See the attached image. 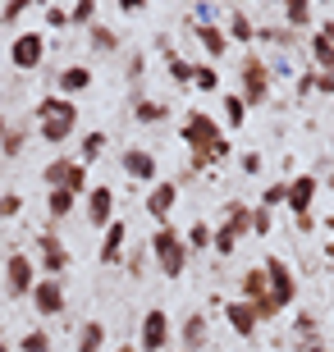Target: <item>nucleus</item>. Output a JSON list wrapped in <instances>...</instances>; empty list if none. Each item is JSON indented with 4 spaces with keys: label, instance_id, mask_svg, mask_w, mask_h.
<instances>
[{
    "label": "nucleus",
    "instance_id": "3c124183",
    "mask_svg": "<svg viewBox=\"0 0 334 352\" xmlns=\"http://www.w3.org/2000/svg\"><path fill=\"white\" fill-rule=\"evenodd\" d=\"M0 352H14V348H10V343H5V339H0Z\"/></svg>",
    "mask_w": 334,
    "mask_h": 352
},
{
    "label": "nucleus",
    "instance_id": "1a4fd4ad",
    "mask_svg": "<svg viewBox=\"0 0 334 352\" xmlns=\"http://www.w3.org/2000/svg\"><path fill=\"white\" fill-rule=\"evenodd\" d=\"M174 339V320H169L165 307H152L142 316V334H138V352H165Z\"/></svg>",
    "mask_w": 334,
    "mask_h": 352
},
{
    "label": "nucleus",
    "instance_id": "9b49d317",
    "mask_svg": "<svg viewBox=\"0 0 334 352\" xmlns=\"http://www.w3.org/2000/svg\"><path fill=\"white\" fill-rule=\"evenodd\" d=\"M28 302H32V311H37L41 320H51V316H65V284H60V279H46V274H41Z\"/></svg>",
    "mask_w": 334,
    "mask_h": 352
},
{
    "label": "nucleus",
    "instance_id": "9d476101",
    "mask_svg": "<svg viewBox=\"0 0 334 352\" xmlns=\"http://www.w3.org/2000/svg\"><path fill=\"white\" fill-rule=\"evenodd\" d=\"M41 60H46V32H19L10 41V65L14 69L32 74V69H41Z\"/></svg>",
    "mask_w": 334,
    "mask_h": 352
},
{
    "label": "nucleus",
    "instance_id": "dca6fc26",
    "mask_svg": "<svg viewBox=\"0 0 334 352\" xmlns=\"http://www.w3.org/2000/svg\"><path fill=\"white\" fill-rule=\"evenodd\" d=\"M316 192H321L316 174H298V179H289V201H284V206H289L298 220H302V215H311V201H316Z\"/></svg>",
    "mask_w": 334,
    "mask_h": 352
},
{
    "label": "nucleus",
    "instance_id": "864d4df0",
    "mask_svg": "<svg viewBox=\"0 0 334 352\" xmlns=\"http://www.w3.org/2000/svg\"><path fill=\"white\" fill-rule=\"evenodd\" d=\"M325 256H330V261H334V243H330V252H325Z\"/></svg>",
    "mask_w": 334,
    "mask_h": 352
},
{
    "label": "nucleus",
    "instance_id": "c03bdc74",
    "mask_svg": "<svg viewBox=\"0 0 334 352\" xmlns=\"http://www.w3.org/2000/svg\"><path fill=\"white\" fill-rule=\"evenodd\" d=\"M316 91H325V96H334V69H325V74H316Z\"/></svg>",
    "mask_w": 334,
    "mask_h": 352
},
{
    "label": "nucleus",
    "instance_id": "09e8293b",
    "mask_svg": "<svg viewBox=\"0 0 334 352\" xmlns=\"http://www.w3.org/2000/svg\"><path fill=\"white\" fill-rule=\"evenodd\" d=\"M5 129H10V119H5V115H0V138H5Z\"/></svg>",
    "mask_w": 334,
    "mask_h": 352
},
{
    "label": "nucleus",
    "instance_id": "bb28decb",
    "mask_svg": "<svg viewBox=\"0 0 334 352\" xmlns=\"http://www.w3.org/2000/svg\"><path fill=\"white\" fill-rule=\"evenodd\" d=\"M74 201H78V197L69 192V188H51V192H46V210H51V220H65L69 210H74Z\"/></svg>",
    "mask_w": 334,
    "mask_h": 352
},
{
    "label": "nucleus",
    "instance_id": "603ef678",
    "mask_svg": "<svg viewBox=\"0 0 334 352\" xmlns=\"http://www.w3.org/2000/svg\"><path fill=\"white\" fill-rule=\"evenodd\" d=\"M325 229H330V234H334V215H330V220H325Z\"/></svg>",
    "mask_w": 334,
    "mask_h": 352
},
{
    "label": "nucleus",
    "instance_id": "58836bf2",
    "mask_svg": "<svg viewBox=\"0 0 334 352\" xmlns=\"http://www.w3.org/2000/svg\"><path fill=\"white\" fill-rule=\"evenodd\" d=\"M19 210H23V197L19 192H0V220H14Z\"/></svg>",
    "mask_w": 334,
    "mask_h": 352
},
{
    "label": "nucleus",
    "instance_id": "c9c22d12",
    "mask_svg": "<svg viewBox=\"0 0 334 352\" xmlns=\"http://www.w3.org/2000/svg\"><path fill=\"white\" fill-rule=\"evenodd\" d=\"M69 23H78V28H92V23H96V0H78L74 10H69Z\"/></svg>",
    "mask_w": 334,
    "mask_h": 352
},
{
    "label": "nucleus",
    "instance_id": "aec40b11",
    "mask_svg": "<svg viewBox=\"0 0 334 352\" xmlns=\"http://www.w3.org/2000/svg\"><path fill=\"white\" fill-rule=\"evenodd\" d=\"M197 46H202V51L211 55V65H216L220 55L229 51V37H225V28H216V23H202V28H197Z\"/></svg>",
    "mask_w": 334,
    "mask_h": 352
},
{
    "label": "nucleus",
    "instance_id": "49530a36",
    "mask_svg": "<svg viewBox=\"0 0 334 352\" xmlns=\"http://www.w3.org/2000/svg\"><path fill=\"white\" fill-rule=\"evenodd\" d=\"M316 37H325V41H330V46H334V19H325V23L316 28Z\"/></svg>",
    "mask_w": 334,
    "mask_h": 352
},
{
    "label": "nucleus",
    "instance_id": "5fc2aeb1",
    "mask_svg": "<svg viewBox=\"0 0 334 352\" xmlns=\"http://www.w3.org/2000/svg\"><path fill=\"white\" fill-rule=\"evenodd\" d=\"M179 352H183V348H179Z\"/></svg>",
    "mask_w": 334,
    "mask_h": 352
},
{
    "label": "nucleus",
    "instance_id": "f704fd0d",
    "mask_svg": "<svg viewBox=\"0 0 334 352\" xmlns=\"http://www.w3.org/2000/svg\"><path fill=\"white\" fill-rule=\"evenodd\" d=\"M193 87L197 91H220V69L216 65H193Z\"/></svg>",
    "mask_w": 334,
    "mask_h": 352
},
{
    "label": "nucleus",
    "instance_id": "37998d69",
    "mask_svg": "<svg viewBox=\"0 0 334 352\" xmlns=\"http://www.w3.org/2000/svg\"><path fill=\"white\" fill-rule=\"evenodd\" d=\"M307 91H316V69H307V74H298V96H307Z\"/></svg>",
    "mask_w": 334,
    "mask_h": 352
},
{
    "label": "nucleus",
    "instance_id": "2f4dec72",
    "mask_svg": "<svg viewBox=\"0 0 334 352\" xmlns=\"http://www.w3.org/2000/svg\"><path fill=\"white\" fill-rule=\"evenodd\" d=\"M165 69H169V78L179 82V87H193V65H188V60H183V55L165 51Z\"/></svg>",
    "mask_w": 334,
    "mask_h": 352
},
{
    "label": "nucleus",
    "instance_id": "473e14b6",
    "mask_svg": "<svg viewBox=\"0 0 334 352\" xmlns=\"http://www.w3.org/2000/svg\"><path fill=\"white\" fill-rule=\"evenodd\" d=\"M311 65H316V74L334 69V46L325 37H316V32H311Z\"/></svg>",
    "mask_w": 334,
    "mask_h": 352
},
{
    "label": "nucleus",
    "instance_id": "c756f323",
    "mask_svg": "<svg viewBox=\"0 0 334 352\" xmlns=\"http://www.w3.org/2000/svg\"><path fill=\"white\" fill-rule=\"evenodd\" d=\"M225 124H229V129H243L247 124V105H243V96H238V91H225Z\"/></svg>",
    "mask_w": 334,
    "mask_h": 352
},
{
    "label": "nucleus",
    "instance_id": "a19ab883",
    "mask_svg": "<svg viewBox=\"0 0 334 352\" xmlns=\"http://www.w3.org/2000/svg\"><path fill=\"white\" fill-rule=\"evenodd\" d=\"M23 14H28V0H10V5L0 10V23H19Z\"/></svg>",
    "mask_w": 334,
    "mask_h": 352
},
{
    "label": "nucleus",
    "instance_id": "4c0bfd02",
    "mask_svg": "<svg viewBox=\"0 0 334 352\" xmlns=\"http://www.w3.org/2000/svg\"><path fill=\"white\" fill-rule=\"evenodd\" d=\"M270 229H275V210L257 206V210H252V234H261V238H266Z\"/></svg>",
    "mask_w": 334,
    "mask_h": 352
},
{
    "label": "nucleus",
    "instance_id": "ea45409f",
    "mask_svg": "<svg viewBox=\"0 0 334 352\" xmlns=\"http://www.w3.org/2000/svg\"><path fill=\"white\" fill-rule=\"evenodd\" d=\"M298 339L307 343V348L316 343V316H311V311H302V316H298Z\"/></svg>",
    "mask_w": 334,
    "mask_h": 352
},
{
    "label": "nucleus",
    "instance_id": "f3484780",
    "mask_svg": "<svg viewBox=\"0 0 334 352\" xmlns=\"http://www.w3.org/2000/svg\"><path fill=\"white\" fill-rule=\"evenodd\" d=\"M87 220H92V229H105V224L115 220V192L105 183H92L87 188Z\"/></svg>",
    "mask_w": 334,
    "mask_h": 352
},
{
    "label": "nucleus",
    "instance_id": "e433bc0d",
    "mask_svg": "<svg viewBox=\"0 0 334 352\" xmlns=\"http://www.w3.org/2000/svg\"><path fill=\"white\" fill-rule=\"evenodd\" d=\"M284 201H289V183H266V188H261V206L266 210L284 206Z\"/></svg>",
    "mask_w": 334,
    "mask_h": 352
},
{
    "label": "nucleus",
    "instance_id": "4468645a",
    "mask_svg": "<svg viewBox=\"0 0 334 352\" xmlns=\"http://www.w3.org/2000/svg\"><path fill=\"white\" fill-rule=\"evenodd\" d=\"M124 243H129V220H110L101 229V252H96V261L101 265H119L124 261Z\"/></svg>",
    "mask_w": 334,
    "mask_h": 352
},
{
    "label": "nucleus",
    "instance_id": "2eb2a0df",
    "mask_svg": "<svg viewBox=\"0 0 334 352\" xmlns=\"http://www.w3.org/2000/svg\"><path fill=\"white\" fill-rule=\"evenodd\" d=\"M225 320H229V329L238 334V339H252V334H257V325H261L257 307H252V302H243V298H229V302H225Z\"/></svg>",
    "mask_w": 334,
    "mask_h": 352
},
{
    "label": "nucleus",
    "instance_id": "6ab92c4d",
    "mask_svg": "<svg viewBox=\"0 0 334 352\" xmlns=\"http://www.w3.org/2000/svg\"><path fill=\"white\" fill-rule=\"evenodd\" d=\"M55 87H60V96H69V101H74L78 91H87V87H92V69H87V65H69V69H60Z\"/></svg>",
    "mask_w": 334,
    "mask_h": 352
},
{
    "label": "nucleus",
    "instance_id": "423d86ee",
    "mask_svg": "<svg viewBox=\"0 0 334 352\" xmlns=\"http://www.w3.org/2000/svg\"><path fill=\"white\" fill-rule=\"evenodd\" d=\"M32 288H37V261L28 252H10L5 256V298H32Z\"/></svg>",
    "mask_w": 334,
    "mask_h": 352
},
{
    "label": "nucleus",
    "instance_id": "a878e982",
    "mask_svg": "<svg viewBox=\"0 0 334 352\" xmlns=\"http://www.w3.org/2000/svg\"><path fill=\"white\" fill-rule=\"evenodd\" d=\"M87 41H92V51H101V55L119 51V32H115V28H105V23H92Z\"/></svg>",
    "mask_w": 334,
    "mask_h": 352
},
{
    "label": "nucleus",
    "instance_id": "6e6552de",
    "mask_svg": "<svg viewBox=\"0 0 334 352\" xmlns=\"http://www.w3.org/2000/svg\"><path fill=\"white\" fill-rule=\"evenodd\" d=\"M41 179H46V192L51 188H69L74 197H83L92 188L87 183V165H78V160H69V156H55L46 170H41Z\"/></svg>",
    "mask_w": 334,
    "mask_h": 352
},
{
    "label": "nucleus",
    "instance_id": "5701e85b",
    "mask_svg": "<svg viewBox=\"0 0 334 352\" xmlns=\"http://www.w3.org/2000/svg\"><path fill=\"white\" fill-rule=\"evenodd\" d=\"M101 348H105V325H101V320H87V325L78 329L74 352H101Z\"/></svg>",
    "mask_w": 334,
    "mask_h": 352
},
{
    "label": "nucleus",
    "instance_id": "8fccbe9b",
    "mask_svg": "<svg viewBox=\"0 0 334 352\" xmlns=\"http://www.w3.org/2000/svg\"><path fill=\"white\" fill-rule=\"evenodd\" d=\"M115 352H138V348H133V343H124V348H115Z\"/></svg>",
    "mask_w": 334,
    "mask_h": 352
},
{
    "label": "nucleus",
    "instance_id": "7ed1b4c3",
    "mask_svg": "<svg viewBox=\"0 0 334 352\" xmlns=\"http://www.w3.org/2000/svg\"><path fill=\"white\" fill-rule=\"evenodd\" d=\"M247 234H252V210H247L243 201H229V206H225V220H220V229H216V238H211V248H216V256H233Z\"/></svg>",
    "mask_w": 334,
    "mask_h": 352
},
{
    "label": "nucleus",
    "instance_id": "f257e3e1",
    "mask_svg": "<svg viewBox=\"0 0 334 352\" xmlns=\"http://www.w3.org/2000/svg\"><path fill=\"white\" fill-rule=\"evenodd\" d=\"M32 115H37V133L41 138H46L51 146H60L69 133H74V124H78V105L69 101V96H41Z\"/></svg>",
    "mask_w": 334,
    "mask_h": 352
},
{
    "label": "nucleus",
    "instance_id": "f03ea898",
    "mask_svg": "<svg viewBox=\"0 0 334 352\" xmlns=\"http://www.w3.org/2000/svg\"><path fill=\"white\" fill-rule=\"evenodd\" d=\"M152 256H156V270L165 274V279H179V274L188 270V256H193V252L183 248V234L174 229V224H156Z\"/></svg>",
    "mask_w": 334,
    "mask_h": 352
},
{
    "label": "nucleus",
    "instance_id": "72a5a7b5",
    "mask_svg": "<svg viewBox=\"0 0 334 352\" xmlns=\"http://www.w3.org/2000/svg\"><path fill=\"white\" fill-rule=\"evenodd\" d=\"M23 146H28V129H5V138H0V156L14 160Z\"/></svg>",
    "mask_w": 334,
    "mask_h": 352
},
{
    "label": "nucleus",
    "instance_id": "cd10ccee",
    "mask_svg": "<svg viewBox=\"0 0 334 352\" xmlns=\"http://www.w3.org/2000/svg\"><path fill=\"white\" fill-rule=\"evenodd\" d=\"M19 352H55L51 329H23L19 334Z\"/></svg>",
    "mask_w": 334,
    "mask_h": 352
},
{
    "label": "nucleus",
    "instance_id": "b1692460",
    "mask_svg": "<svg viewBox=\"0 0 334 352\" xmlns=\"http://www.w3.org/2000/svg\"><path fill=\"white\" fill-rule=\"evenodd\" d=\"M105 142H110V138H105L101 129H92V133H83V146H78V165H92V160H101V151H105Z\"/></svg>",
    "mask_w": 334,
    "mask_h": 352
},
{
    "label": "nucleus",
    "instance_id": "412c9836",
    "mask_svg": "<svg viewBox=\"0 0 334 352\" xmlns=\"http://www.w3.org/2000/svg\"><path fill=\"white\" fill-rule=\"evenodd\" d=\"M225 37L238 41V46H252V41H257V28H252V19H247L243 10H233L229 14V28H225Z\"/></svg>",
    "mask_w": 334,
    "mask_h": 352
},
{
    "label": "nucleus",
    "instance_id": "393cba45",
    "mask_svg": "<svg viewBox=\"0 0 334 352\" xmlns=\"http://www.w3.org/2000/svg\"><path fill=\"white\" fill-rule=\"evenodd\" d=\"M165 115H169V105H160V101H147V96L133 101V119L138 124H165Z\"/></svg>",
    "mask_w": 334,
    "mask_h": 352
},
{
    "label": "nucleus",
    "instance_id": "4be33fe9",
    "mask_svg": "<svg viewBox=\"0 0 334 352\" xmlns=\"http://www.w3.org/2000/svg\"><path fill=\"white\" fill-rule=\"evenodd\" d=\"M202 343H206V316L188 311V320H183V352H197Z\"/></svg>",
    "mask_w": 334,
    "mask_h": 352
},
{
    "label": "nucleus",
    "instance_id": "f8f14e48",
    "mask_svg": "<svg viewBox=\"0 0 334 352\" xmlns=\"http://www.w3.org/2000/svg\"><path fill=\"white\" fill-rule=\"evenodd\" d=\"M37 265L46 270V279H60L69 270V248L55 234H41L37 238Z\"/></svg>",
    "mask_w": 334,
    "mask_h": 352
},
{
    "label": "nucleus",
    "instance_id": "79ce46f5",
    "mask_svg": "<svg viewBox=\"0 0 334 352\" xmlns=\"http://www.w3.org/2000/svg\"><path fill=\"white\" fill-rule=\"evenodd\" d=\"M46 23H51V28H65L69 23V10H65V5H46Z\"/></svg>",
    "mask_w": 334,
    "mask_h": 352
},
{
    "label": "nucleus",
    "instance_id": "de8ad7c7",
    "mask_svg": "<svg viewBox=\"0 0 334 352\" xmlns=\"http://www.w3.org/2000/svg\"><path fill=\"white\" fill-rule=\"evenodd\" d=\"M302 352H330V348H321V343H311V348H302Z\"/></svg>",
    "mask_w": 334,
    "mask_h": 352
},
{
    "label": "nucleus",
    "instance_id": "7c9ffc66",
    "mask_svg": "<svg viewBox=\"0 0 334 352\" xmlns=\"http://www.w3.org/2000/svg\"><path fill=\"white\" fill-rule=\"evenodd\" d=\"M211 238H216V229H211L206 220H197L193 229L183 234V248H188V252H206V248H211Z\"/></svg>",
    "mask_w": 334,
    "mask_h": 352
},
{
    "label": "nucleus",
    "instance_id": "0eeeda50",
    "mask_svg": "<svg viewBox=\"0 0 334 352\" xmlns=\"http://www.w3.org/2000/svg\"><path fill=\"white\" fill-rule=\"evenodd\" d=\"M179 133H183V142L193 146V156H206V151L225 138V133H220V124L206 115V110H188V119H183ZM206 165H211V160H206Z\"/></svg>",
    "mask_w": 334,
    "mask_h": 352
},
{
    "label": "nucleus",
    "instance_id": "39448f33",
    "mask_svg": "<svg viewBox=\"0 0 334 352\" xmlns=\"http://www.w3.org/2000/svg\"><path fill=\"white\" fill-rule=\"evenodd\" d=\"M270 65L261 60V55H243V65H238V96H243V105H261L270 96Z\"/></svg>",
    "mask_w": 334,
    "mask_h": 352
},
{
    "label": "nucleus",
    "instance_id": "ddd939ff",
    "mask_svg": "<svg viewBox=\"0 0 334 352\" xmlns=\"http://www.w3.org/2000/svg\"><path fill=\"white\" fill-rule=\"evenodd\" d=\"M119 165H124V174H129L133 183H156L160 179V165H156V156L147 146H129V151L119 156Z\"/></svg>",
    "mask_w": 334,
    "mask_h": 352
},
{
    "label": "nucleus",
    "instance_id": "a18cd8bd",
    "mask_svg": "<svg viewBox=\"0 0 334 352\" xmlns=\"http://www.w3.org/2000/svg\"><path fill=\"white\" fill-rule=\"evenodd\" d=\"M238 165H243V174H261V156H257V151H247Z\"/></svg>",
    "mask_w": 334,
    "mask_h": 352
},
{
    "label": "nucleus",
    "instance_id": "20e7f679",
    "mask_svg": "<svg viewBox=\"0 0 334 352\" xmlns=\"http://www.w3.org/2000/svg\"><path fill=\"white\" fill-rule=\"evenodd\" d=\"M261 270H266V298H270V307H275V311L293 307V302H298V274H293V265L284 261V256H266Z\"/></svg>",
    "mask_w": 334,
    "mask_h": 352
},
{
    "label": "nucleus",
    "instance_id": "c85d7f7f",
    "mask_svg": "<svg viewBox=\"0 0 334 352\" xmlns=\"http://www.w3.org/2000/svg\"><path fill=\"white\" fill-rule=\"evenodd\" d=\"M284 23H289V32L307 28L311 23V5L307 0H284Z\"/></svg>",
    "mask_w": 334,
    "mask_h": 352
},
{
    "label": "nucleus",
    "instance_id": "a211bd4d",
    "mask_svg": "<svg viewBox=\"0 0 334 352\" xmlns=\"http://www.w3.org/2000/svg\"><path fill=\"white\" fill-rule=\"evenodd\" d=\"M179 206V183H152V192H147V215L160 224H169V210Z\"/></svg>",
    "mask_w": 334,
    "mask_h": 352
}]
</instances>
